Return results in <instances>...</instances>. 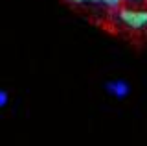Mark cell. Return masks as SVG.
<instances>
[{
    "instance_id": "6da1fadb",
    "label": "cell",
    "mask_w": 147,
    "mask_h": 146,
    "mask_svg": "<svg viewBox=\"0 0 147 146\" xmlns=\"http://www.w3.org/2000/svg\"><path fill=\"white\" fill-rule=\"evenodd\" d=\"M119 20L132 30H144L147 28V11L142 10H121Z\"/></svg>"
},
{
    "instance_id": "7a4b0ae2",
    "label": "cell",
    "mask_w": 147,
    "mask_h": 146,
    "mask_svg": "<svg viewBox=\"0 0 147 146\" xmlns=\"http://www.w3.org/2000/svg\"><path fill=\"white\" fill-rule=\"evenodd\" d=\"M107 91L112 93L114 96H118V98H123V96L129 94V85H127V81H123V80H114V81H109L107 83Z\"/></svg>"
},
{
    "instance_id": "3957f363",
    "label": "cell",
    "mask_w": 147,
    "mask_h": 146,
    "mask_svg": "<svg viewBox=\"0 0 147 146\" xmlns=\"http://www.w3.org/2000/svg\"><path fill=\"white\" fill-rule=\"evenodd\" d=\"M6 104H7V93L0 91V106H6Z\"/></svg>"
},
{
    "instance_id": "277c9868",
    "label": "cell",
    "mask_w": 147,
    "mask_h": 146,
    "mask_svg": "<svg viewBox=\"0 0 147 146\" xmlns=\"http://www.w3.org/2000/svg\"><path fill=\"white\" fill-rule=\"evenodd\" d=\"M107 6H110V8H116V6H119L121 4V0H103Z\"/></svg>"
},
{
    "instance_id": "5b68a950",
    "label": "cell",
    "mask_w": 147,
    "mask_h": 146,
    "mask_svg": "<svg viewBox=\"0 0 147 146\" xmlns=\"http://www.w3.org/2000/svg\"><path fill=\"white\" fill-rule=\"evenodd\" d=\"M127 2H132V4H138V2H144V0H127Z\"/></svg>"
},
{
    "instance_id": "8992f818",
    "label": "cell",
    "mask_w": 147,
    "mask_h": 146,
    "mask_svg": "<svg viewBox=\"0 0 147 146\" xmlns=\"http://www.w3.org/2000/svg\"><path fill=\"white\" fill-rule=\"evenodd\" d=\"M70 2H76V4H81V2H85V0H70Z\"/></svg>"
},
{
    "instance_id": "52a82bcc",
    "label": "cell",
    "mask_w": 147,
    "mask_h": 146,
    "mask_svg": "<svg viewBox=\"0 0 147 146\" xmlns=\"http://www.w3.org/2000/svg\"><path fill=\"white\" fill-rule=\"evenodd\" d=\"M92 2H103V0H92Z\"/></svg>"
}]
</instances>
